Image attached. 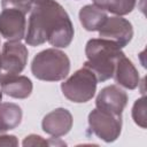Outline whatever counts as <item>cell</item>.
Returning <instances> with one entry per match:
<instances>
[{
	"label": "cell",
	"instance_id": "obj_7",
	"mask_svg": "<svg viewBox=\"0 0 147 147\" xmlns=\"http://www.w3.org/2000/svg\"><path fill=\"white\" fill-rule=\"evenodd\" d=\"M24 13L15 8H6L0 14V33L11 41L24 36Z\"/></svg>",
	"mask_w": 147,
	"mask_h": 147
},
{
	"label": "cell",
	"instance_id": "obj_1",
	"mask_svg": "<svg viewBox=\"0 0 147 147\" xmlns=\"http://www.w3.org/2000/svg\"><path fill=\"white\" fill-rule=\"evenodd\" d=\"M74 36L71 22L64 9L53 0H39L32 8L26 42L36 46L46 40L65 47Z\"/></svg>",
	"mask_w": 147,
	"mask_h": 147
},
{
	"label": "cell",
	"instance_id": "obj_10",
	"mask_svg": "<svg viewBox=\"0 0 147 147\" xmlns=\"http://www.w3.org/2000/svg\"><path fill=\"white\" fill-rule=\"evenodd\" d=\"M71 126V115L65 109H56L48 114L42 122L44 130L52 136H62Z\"/></svg>",
	"mask_w": 147,
	"mask_h": 147
},
{
	"label": "cell",
	"instance_id": "obj_12",
	"mask_svg": "<svg viewBox=\"0 0 147 147\" xmlns=\"http://www.w3.org/2000/svg\"><path fill=\"white\" fill-rule=\"evenodd\" d=\"M106 20V14L98 6H86L80 10V22L87 30L100 29Z\"/></svg>",
	"mask_w": 147,
	"mask_h": 147
},
{
	"label": "cell",
	"instance_id": "obj_8",
	"mask_svg": "<svg viewBox=\"0 0 147 147\" xmlns=\"http://www.w3.org/2000/svg\"><path fill=\"white\" fill-rule=\"evenodd\" d=\"M126 96L123 91L116 86H109L101 91L96 99V106L99 109L119 116L125 105Z\"/></svg>",
	"mask_w": 147,
	"mask_h": 147
},
{
	"label": "cell",
	"instance_id": "obj_2",
	"mask_svg": "<svg viewBox=\"0 0 147 147\" xmlns=\"http://www.w3.org/2000/svg\"><path fill=\"white\" fill-rule=\"evenodd\" d=\"M118 45L107 40H90L86 46L88 61L85 68L90 69L98 80H106L113 76L114 64L123 54L118 52Z\"/></svg>",
	"mask_w": 147,
	"mask_h": 147
},
{
	"label": "cell",
	"instance_id": "obj_18",
	"mask_svg": "<svg viewBox=\"0 0 147 147\" xmlns=\"http://www.w3.org/2000/svg\"><path fill=\"white\" fill-rule=\"evenodd\" d=\"M0 100H1V93H0Z\"/></svg>",
	"mask_w": 147,
	"mask_h": 147
},
{
	"label": "cell",
	"instance_id": "obj_19",
	"mask_svg": "<svg viewBox=\"0 0 147 147\" xmlns=\"http://www.w3.org/2000/svg\"><path fill=\"white\" fill-rule=\"evenodd\" d=\"M36 1H39V0H36Z\"/></svg>",
	"mask_w": 147,
	"mask_h": 147
},
{
	"label": "cell",
	"instance_id": "obj_15",
	"mask_svg": "<svg viewBox=\"0 0 147 147\" xmlns=\"http://www.w3.org/2000/svg\"><path fill=\"white\" fill-rule=\"evenodd\" d=\"M95 6L101 9H107L117 14H125L131 11L134 0H93Z\"/></svg>",
	"mask_w": 147,
	"mask_h": 147
},
{
	"label": "cell",
	"instance_id": "obj_11",
	"mask_svg": "<svg viewBox=\"0 0 147 147\" xmlns=\"http://www.w3.org/2000/svg\"><path fill=\"white\" fill-rule=\"evenodd\" d=\"M2 90L10 96L14 98H26L32 90L31 82L25 77H8L1 82Z\"/></svg>",
	"mask_w": 147,
	"mask_h": 147
},
{
	"label": "cell",
	"instance_id": "obj_17",
	"mask_svg": "<svg viewBox=\"0 0 147 147\" xmlns=\"http://www.w3.org/2000/svg\"><path fill=\"white\" fill-rule=\"evenodd\" d=\"M0 68H1V57H0Z\"/></svg>",
	"mask_w": 147,
	"mask_h": 147
},
{
	"label": "cell",
	"instance_id": "obj_9",
	"mask_svg": "<svg viewBox=\"0 0 147 147\" xmlns=\"http://www.w3.org/2000/svg\"><path fill=\"white\" fill-rule=\"evenodd\" d=\"M100 34L102 37L115 39L116 44L121 47L124 46L127 42V40H130L132 31L130 23L118 17H111V18H107L105 23L101 25Z\"/></svg>",
	"mask_w": 147,
	"mask_h": 147
},
{
	"label": "cell",
	"instance_id": "obj_14",
	"mask_svg": "<svg viewBox=\"0 0 147 147\" xmlns=\"http://www.w3.org/2000/svg\"><path fill=\"white\" fill-rule=\"evenodd\" d=\"M136 71L131 63L123 57V55L118 59V68L116 74V80L121 84H123L126 87L133 88L137 85V78H136Z\"/></svg>",
	"mask_w": 147,
	"mask_h": 147
},
{
	"label": "cell",
	"instance_id": "obj_4",
	"mask_svg": "<svg viewBox=\"0 0 147 147\" xmlns=\"http://www.w3.org/2000/svg\"><path fill=\"white\" fill-rule=\"evenodd\" d=\"M95 86L96 78L94 74L90 69L84 68L62 84V91L71 101L85 102L93 96Z\"/></svg>",
	"mask_w": 147,
	"mask_h": 147
},
{
	"label": "cell",
	"instance_id": "obj_3",
	"mask_svg": "<svg viewBox=\"0 0 147 147\" xmlns=\"http://www.w3.org/2000/svg\"><path fill=\"white\" fill-rule=\"evenodd\" d=\"M69 60L60 51L47 49L39 53L32 62V72L44 80H59L67 76Z\"/></svg>",
	"mask_w": 147,
	"mask_h": 147
},
{
	"label": "cell",
	"instance_id": "obj_6",
	"mask_svg": "<svg viewBox=\"0 0 147 147\" xmlns=\"http://www.w3.org/2000/svg\"><path fill=\"white\" fill-rule=\"evenodd\" d=\"M90 125L95 134L106 141L116 139L121 131V116L95 109L90 114Z\"/></svg>",
	"mask_w": 147,
	"mask_h": 147
},
{
	"label": "cell",
	"instance_id": "obj_5",
	"mask_svg": "<svg viewBox=\"0 0 147 147\" xmlns=\"http://www.w3.org/2000/svg\"><path fill=\"white\" fill-rule=\"evenodd\" d=\"M28 52L22 44L16 41H10L5 44L2 56H1V68H0V82L5 78L15 76L21 72L26 62Z\"/></svg>",
	"mask_w": 147,
	"mask_h": 147
},
{
	"label": "cell",
	"instance_id": "obj_13",
	"mask_svg": "<svg viewBox=\"0 0 147 147\" xmlns=\"http://www.w3.org/2000/svg\"><path fill=\"white\" fill-rule=\"evenodd\" d=\"M22 113L20 107L13 103H3L0 106V131H6L20 124Z\"/></svg>",
	"mask_w": 147,
	"mask_h": 147
},
{
	"label": "cell",
	"instance_id": "obj_16",
	"mask_svg": "<svg viewBox=\"0 0 147 147\" xmlns=\"http://www.w3.org/2000/svg\"><path fill=\"white\" fill-rule=\"evenodd\" d=\"M31 1L32 0H2V7H14L15 9H18L25 14L31 9Z\"/></svg>",
	"mask_w": 147,
	"mask_h": 147
}]
</instances>
